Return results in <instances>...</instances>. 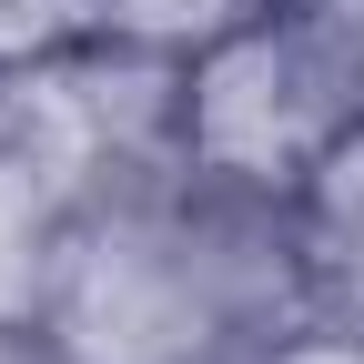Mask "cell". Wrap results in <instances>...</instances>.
Masks as SVG:
<instances>
[{
  "instance_id": "cell-1",
  "label": "cell",
  "mask_w": 364,
  "mask_h": 364,
  "mask_svg": "<svg viewBox=\"0 0 364 364\" xmlns=\"http://www.w3.org/2000/svg\"><path fill=\"white\" fill-rule=\"evenodd\" d=\"M51 21V0H0V41H21V31H41Z\"/></svg>"
},
{
  "instance_id": "cell-2",
  "label": "cell",
  "mask_w": 364,
  "mask_h": 364,
  "mask_svg": "<svg viewBox=\"0 0 364 364\" xmlns=\"http://www.w3.org/2000/svg\"><path fill=\"white\" fill-rule=\"evenodd\" d=\"M314 364H334V354H314Z\"/></svg>"
}]
</instances>
